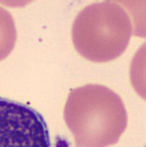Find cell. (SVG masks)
I'll return each instance as SVG.
<instances>
[{"instance_id": "obj_1", "label": "cell", "mask_w": 146, "mask_h": 147, "mask_svg": "<svg viewBox=\"0 0 146 147\" xmlns=\"http://www.w3.org/2000/svg\"><path fill=\"white\" fill-rule=\"evenodd\" d=\"M76 147H108L117 143L127 126L120 97L104 86L88 84L71 91L64 111Z\"/></svg>"}, {"instance_id": "obj_2", "label": "cell", "mask_w": 146, "mask_h": 147, "mask_svg": "<svg viewBox=\"0 0 146 147\" xmlns=\"http://www.w3.org/2000/svg\"><path fill=\"white\" fill-rule=\"evenodd\" d=\"M126 1L96 3L81 11L73 24L72 40L78 53L96 63L114 60L126 50L136 31L137 17Z\"/></svg>"}, {"instance_id": "obj_3", "label": "cell", "mask_w": 146, "mask_h": 147, "mask_svg": "<svg viewBox=\"0 0 146 147\" xmlns=\"http://www.w3.org/2000/svg\"><path fill=\"white\" fill-rule=\"evenodd\" d=\"M16 38L13 16L8 11L0 6V61L7 57L13 51Z\"/></svg>"}]
</instances>
